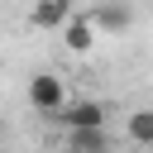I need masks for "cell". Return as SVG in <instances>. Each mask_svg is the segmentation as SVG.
I'll list each match as a JSON object with an SVG mask.
<instances>
[{
    "instance_id": "4",
    "label": "cell",
    "mask_w": 153,
    "mask_h": 153,
    "mask_svg": "<svg viewBox=\"0 0 153 153\" xmlns=\"http://www.w3.org/2000/svg\"><path fill=\"white\" fill-rule=\"evenodd\" d=\"M72 0H33V10H29V24L33 29H67L72 24Z\"/></svg>"
},
{
    "instance_id": "2",
    "label": "cell",
    "mask_w": 153,
    "mask_h": 153,
    "mask_svg": "<svg viewBox=\"0 0 153 153\" xmlns=\"http://www.w3.org/2000/svg\"><path fill=\"white\" fill-rule=\"evenodd\" d=\"M62 124H67V134H72V129H105V105L91 100V96H76V100L62 110Z\"/></svg>"
},
{
    "instance_id": "3",
    "label": "cell",
    "mask_w": 153,
    "mask_h": 153,
    "mask_svg": "<svg viewBox=\"0 0 153 153\" xmlns=\"http://www.w3.org/2000/svg\"><path fill=\"white\" fill-rule=\"evenodd\" d=\"M91 19H96L100 33H124V29L134 24V5H129V0H100Z\"/></svg>"
},
{
    "instance_id": "5",
    "label": "cell",
    "mask_w": 153,
    "mask_h": 153,
    "mask_svg": "<svg viewBox=\"0 0 153 153\" xmlns=\"http://www.w3.org/2000/svg\"><path fill=\"white\" fill-rule=\"evenodd\" d=\"M96 38H100V29H96V19H91V14H72V24L62 29L67 53H91V48H96Z\"/></svg>"
},
{
    "instance_id": "7",
    "label": "cell",
    "mask_w": 153,
    "mask_h": 153,
    "mask_svg": "<svg viewBox=\"0 0 153 153\" xmlns=\"http://www.w3.org/2000/svg\"><path fill=\"white\" fill-rule=\"evenodd\" d=\"M124 139L139 143V148H153V105L129 110V120H124Z\"/></svg>"
},
{
    "instance_id": "1",
    "label": "cell",
    "mask_w": 153,
    "mask_h": 153,
    "mask_svg": "<svg viewBox=\"0 0 153 153\" xmlns=\"http://www.w3.org/2000/svg\"><path fill=\"white\" fill-rule=\"evenodd\" d=\"M29 105H33L38 115H53V120H62V110L72 105V96H67V81H62L57 72H33V76H29Z\"/></svg>"
},
{
    "instance_id": "6",
    "label": "cell",
    "mask_w": 153,
    "mask_h": 153,
    "mask_svg": "<svg viewBox=\"0 0 153 153\" xmlns=\"http://www.w3.org/2000/svg\"><path fill=\"white\" fill-rule=\"evenodd\" d=\"M67 153H115L110 148V129H72L67 134Z\"/></svg>"
},
{
    "instance_id": "8",
    "label": "cell",
    "mask_w": 153,
    "mask_h": 153,
    "mask_svg": "<svg viewBox=\"0 0 153 153\" xmlns=\"http://www.w3.org/2000/svg\"><path fill=\"white\" fill-rule=\"evenodd\" d=\"M0 143H5V124H0Z\"/></svg>"
}]
</instances>
